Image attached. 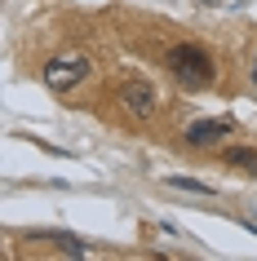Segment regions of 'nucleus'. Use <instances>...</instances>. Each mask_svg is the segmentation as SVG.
<instances>
[{
	"instance_id": "1",
	"label": "nucleus",
	"mask_w": 257,
	"mask_h": 261,
	"mask_svg": "<svg viewBox=\"0 0 257 261\" xmlns=\"http://www.w3.org/2000/svg\"><path fill=\"white\" fill-rule=\"evenodd\" d=\"M169 75H173L182 89H208V84L217 80V67H213V54L204 49V44H195V40H182V44H173L169 49Z\"/></svg>"
},
{
	"instance_id": "2",
	"label": "nucleus",
	"mask_w": 257,
	"mask_h": 261,
	"mask_svg": "<svg viewBox=\"0 0 257 261\" xmlns=\"http://www.w3.org/2000/svg\"><path fill=\"white\" fill-rule=\"evenodd\" d=\"M89 71H94V62H89L84 54H58V58L44 62V84H49L54 93H71Z\"/></svg>"
},
{
	"instance_id": "3",
	"label": "nucleus",
	"mask_w": 257,
	"mask_h": 261,
	"mask_svg": "<svg viewBox=\"0 0 257 261\" xmlns=\"http://www.w3.org/2000/svg\"><path fill=\"white\" fill-rule=\"evenodd\" d=\"M155 102H160V93H155L151 80H124L120 84V107L129 111L133 120H151V115H155Z\"/></svg>"
},
{
	"instance_id": "4",
	"label": "nucleus",
	"mask_w": 257,
	"mask_h": 261,
	"mask_svg": "<svg viewBox=\"0 0 257 261\" xmlns=\"http://www.w3.org/2000/svg\"><path fill=\"white\" fill-rule=\"evenodd\" d=\"M235 133V120L230 115H217V120H195L186 128V146H195V151H204V146H217L222 138H230Z\"/></svg>"
},
{
	"instance_id": "5",
	"label": "nucleus",
	"mask_w": 257,
	"mask_h": 261,
	"mask_svg": "<svg viewBox=\"0 0 257 261\" xmlns=\"http://www.w3.org/2000/svg\"><path fill=\"white\" fill-rule=\"evenodd\" d=\"M222 160H226L230 168H244V173H257V151H253V146H230V151H222Z\"/></svg>"
},
{
	"instance_id": "6",
	"label": "nucleus",
	"mask_w": 257,
	"mask_h": 261,
	"mask_svg": "<svg viewBox=\"0 0 257 261\" xmlns=\"http://www.w3.org/2000/svg\"><path fill=\"white\" fill-rule=\"evenodd\" d=\"M164 186H169V191H186V195H204V199L217 195L208 181H195V177H164Z\"/></svg>"
},
{
	"instance_id": "7",
	"label": "nucleus",
	"mask_w": 257,
	"mask_h": 261,
	"mask_svg": "<svg viewBox=\"0 0 257 261\" xmlns=\"http://www.w3.org/2000/svg\"><path fill=\"white\" fill-rule=\"evenodd\" d=\"M253 84H257V54H253Z\"/></svg>"
}]
</instances>
